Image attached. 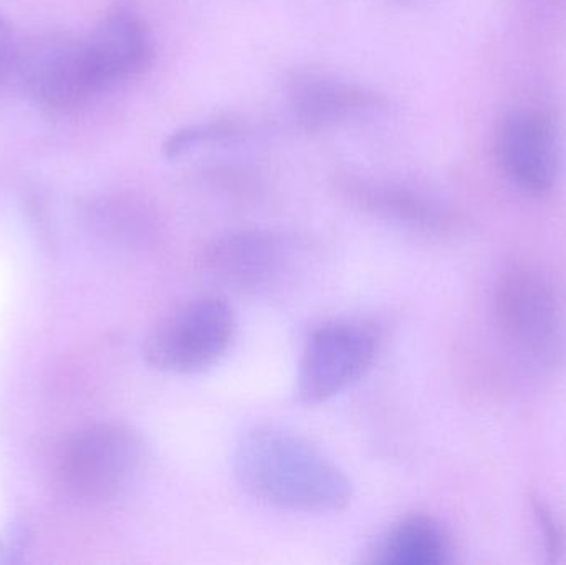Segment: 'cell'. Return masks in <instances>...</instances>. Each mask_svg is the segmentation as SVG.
Instances as JSON below:
<instances>
[{
	"label": "cell",
	"mask_w": 566,
	"mask_h": 565,
	"mask_svg": "<svg viewBox=\"0 0 566 565\" xmlns=\"http://www.w3.org/2000/svg\"><path fill=\"white\" fill-rule=\"evenodd\" d=\"M13 75L30 100L53 113L78 108L98 95L85 39L73 33H40L27 40L17 50Z\"/></svg>",
	"instance_id": "obj_6"
},
{
	"label": "cell",
	"mask_w": 566,
	"mask_h": 565,
	"mask_svg": "<svg viewBox=\"0 0 566 565\" xmlns=\"http://www.w3.org/2000/svg\"><path fill=\"white\" fill-rule=\"evenodd\" d=\"M338 185L349 201L389 221L426 231H448L455 224L448 206L411 186L366 176H345Z\"/></svg>",
	"instance_id": "obj_11"
},
{
	"label": "cell",
	"mask_w": 566,
	"mask_h": 565,
	"mask_svg": "<svg viewBox=\"0 0 566 565\" xmlns=\"http://www.w3.org/2000/svg\"><path fill=\"white\" fill-rule=\"evenodd\" d=\"M499 161L514 185L528 195L544 196L557 185L562 142L557 123L541 109H514L497 129Z\"/></svg>",
	"instance_id": "obj_7"
},
{
	"label": "cell",
	"mask_w": 566,
	"mask_h": 565,
	"mask_svg": "<svg viewBox=\"0 0 566 565\" xmlns=\"http://www.w3.org/2000/svg\"><path fill=\"white\" fill-rule=\"evenodd\" d=\"M83 39L98 93L142 75L153 60L151 33L129 3H116L106 10L95 29Z\"/></svg>",
	"instance_id": "obj_8"
},
{
	"label": "cell",
	"mask_w": 566,
	"mask_h": 565,
	"mask_svg": "<svg viewBox=\"0 0 566 565\" xmlns=\"http://www.w3.org/2000/svg\"><path fill=\"white\" fill-rule=\"evenodd\" d=\"M494 312L505 341L522 354L552 360L564 347V297L537 269L514 265L502 272L495 284Z\"/></svg>",
	"instance_id": "obj_2"
},
{
	"label": "cell",
	"mask_w": 566,
	"mask_h": 565,
	"mask_svg": "<svg viewBox=\"0 0 566 565\" xmlns=\"http://www.w3.org/2000/svg\"><path fill=\"white\" fill-rule=\"evenodd\" d=\"M142 438L115 423L85 428L63 450L62 474L73 494L90 503H108L132 490L145 470Z\"/></svg>",
	"instance_id": "obj_4"
},
{
	"label": "cell",
	"mask_w": 566,
	"mask_h": 565,
	"mask_svg": "<svg viewBox=\"0 0 566 565\" xmlns=\"http://www.w3.org/2000/svg\"><path fill=\"white\" fill-rule=\"evenodd\" d=\"M232 468L249 494L293 513H338L353 500L352 481L332 458L279 428L245 435L235 448Z\"/></svg>",
	"instance_id": "obj_1"
},
{
	"label": "cell",
	"mask_w": 566,
	"mask_h": 565,
	"mask_svg": "<svg viewBox=\"0 0 566 565\" xmlns=\"http://www.w3.org/2000/svg\"><path fill=\"white\" fill-rule=\"evenodd\" d=\"M449 561L448 533L434 517L424 514L399 521L373 553V563L381 565H442Z\"/></svg>",
	"instance_id": "obj_12"
},
{
	"label": "cell",
	"mask_w": 566,
	"mask_h": 565,
	"mask_svg": "<svg viewBox=\"0 0 566 565\" xmlns=\"http://www.w3.org/2000/svg\"><path fill=\"white\" fill-rule=\"evenodd\" d=\"M234 332L231 304L218 295H205L163 318L146 338L143 355L156 370L196 374L226 354Z\"/></svg>",
	"instance_id": "obj_3"
},
{
	"label": "cell",
	"mask_w": 566,
	"mask_h": 565,
	"mask_svg": "<svg viewBox=\"0 0 566 565\" xmlns=\"http://www.w3.org/2000/svg\"><path fill=\"white\" fill-rule=\"evenodd\" d=\"M381 344L371 322L333 321L310 334L296 374L300 404L315 407L332 400L366 374Z\"/></svg>",
	"instance_id": "obj_5"
},
{
	"label": "cell",
	"mask_w": 566,
	"mask_h": 565,
	"mask_svg": "<svg viewBox=\"0 0 566 565\" xmlns=\"http://www.w3.org/2000/svg\"><path fill=\"white\" fill-rule=\"evenodd\" d=\"M289 98L293 116L308 132L371 118L389 106L376 90L318 73H295L289 80Z\"/></svg>",
	"instance_id": "obj_10"
},
{
	"label": "cell",
	"mask_w": 566,
	"mask_h": 565,
	"mask_svg": "<svg viewBox=\"0 0 566 565\" xmlns=\"http://www.w3.org/2000/svg\"><path fill=\"white\" fill-rule=\"evenodd\" d=\"M292 262L289 242L268 231L231 232L205 252V271L238 292H261L277 284Z\"/></svg>",
	"instance_id": "obj_9"
},
{
	"label": "cell",
	"mask_w": 566,
	"mask_h": 565,
	"mask_svg": "<svg viewBox=\"0 0 566 565\" xmlns=\"http://www.w3.org/2000/svg\"><path fill=\"white\" fill-rule=\"evenodd\" d=\"M17 50H19V43L13 39L12 30H10L7 20L0 15V92H2L7 80L13 75Z\"/></svg>",
	"instance_id": "obj_15"
},
{
	"label": "cell",
	"mask_w": 566,
	"mask_h": 565,
	"mask_svg": "<svg viewBox=\"0 0 566 565\" xmlns=\"http://www.w3.org/2000/svg\"><path fill=\"white\" fill-rule=\"evenodd\" d=\"M531 506L534 511L535 523H537L538 531L544 537L545 551H547L552 563H558L565 553L564 530H562L557 516H554L551 508L545 501H542V498L532 494Z\"/></svg>",
	"instance_id": "obj_14"
},
{
	"label": "cell",
	"mask_w": 566,
	"mask_h": 565,
	"mask_svg": "<svg viewBox=\"0 0 566 565\" xmlns=\"http://www.w3.org/2000/svg\"><path fill=\"white\" fill-rule=\"evenodd\" d=\"M244 132V125L238 119L218 118L211 122L195 123L172 133L165 145L163 153L166 158H179L199 146L214 145V143L229 142L239 138Z\"/></svg>",
	"instance_id": "obj_13"
}]
</instances>
